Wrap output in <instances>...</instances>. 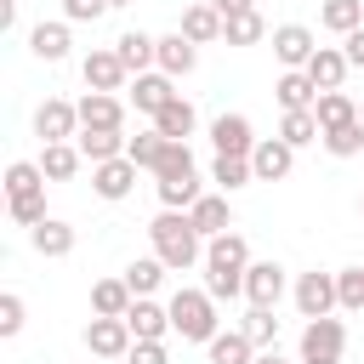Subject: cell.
I'll use <instances>...</instances> for the list:
<instances>
[{
  "instance_id": "cell-1",
  "label": "cell",
  "mask_w": 364,
  "mask_h": 364,
  "mask_svg": "<svg viewBox=\"0 0 364 364\" xmlns=\"http://www.w3.org/2000/svg\"><path fill=\"white\" fill-rule=\"evenodd\" d=\"M148 245H154V256H159L171 273H188V267L205 262V233L193 228L188 210H159V216L148 222Z\"/></svg>"
},
{
  "instance_id": "cell-2",
  "label": "cell",
  "mask_w": 364,
  "mask_h": 364,
  "mask_svg": "<svg viewBox=\"0 0 364 364\" xmlns=\"http://www.w3.org/2000/svg\"><path fill=\"white\" fill-rule=\"evenodd\" d=\"M205 290L216 296V301H233V296H245V273H250V245H245V233H216V239H205Z\"/></svg>"
},
{
  "instance_id": "cell-3",
  "label": "cell",
  "mask_w": 364,
  "mask_h": 364,
  "mask_svg": "<svg viewBox=\"0 0 364 364\" xmlns=\"http://www.w3.org/2000/svg\"><path fill=\"white\" fill-rule=\"evenodd\" d=\"M165 307H171V330H176L182 341H199V347H205V341L222 330V318H216V296H210L205 284H199V290H188V284H182Z\"/></svg>"
},
{
  "instance_id": "cell-4",
  "label": "cell",
  "mask_w": 364,
  "mask_h": 364,
  "mask_svg": "<svg viewBox=\"0 0 364 364\" xmlns=\"http://www.w3.org/2000/svg\"><path fill=\"white\" fill-rule=\"evenodd\" d=\"M296 353H301V364H341V358H347V324L330 318V313H324V318H307Z\"/></svg>"
},
{
  "instance_id": "cell-5",
  "label": "cell",
  "mask_w": 364,
  "mask_h": 364,
  "mask_svg": "<svg viewBox=\"0 0 364 364\" xmlns=\"http://www.w3.org/2000/svg\"><path fill=\"white\" fill-rule=\"evenodd\" d=\"M290 301H296V313L301 318H324V313H336L341 307V296H336V273H301L296 279V290H290Z\"/></svg>"
},
{
  "instance_id": "cell-6",
  "label": "cell",
  "mask_w": 364,
  "mask_h": 364,
  "mask_svg": "<svg viewBox=\"0 0 364 364\" xmlns=\"http://www.w3.org/2000/svg\"><path fill=\"white\" fill-rule=\"evenodd\" d=\"M136 159L131 154H119V159H102V165H91V193L97 199H108V205H119V199H131V188H136Z\"/></svg>"
},
{
  "instance_id": "cell-7",
  "label": "cell",
  "mask_w": 364,
  "mask_h": 364,
  "mask_svg": "<svg viewBox=\"0 0 364 364\" xmlns=\"http://www.w3.org/2000/svg\"><path fill=\"white\" fill-rule=\"evenodd\" d=\"M34 136H40V142H74V136H80V108L63 102V97H46V102L34 108Z\"/></svg>"
},
{
  "instance_id": "cell-8",
  "label": "cell",
  "mask_w": 364,
  "mask_h": 364,
  "mask_svg": "<svg viewBox=\"0 0 364 364\" xmlns=\"http://www.w3.org/2000/svg\"><path fill=\"white\" fill-rule=\"evenodd\" d=\"M80 336H85L91 358H125V353H131V341H136L125 318H102V313H91V324H85Z\"/></svg>"
},
{
  "instance_id": "cell-9",
  "label": "cell",
  "mask_w": 364,
  "mask_h": 364,
  "mask_svg": "<svg viewBox=\"0 0 364 364\" xmlns=\"http://www.w3.org/2000/svg\"><path fill=\"white\" fill-rule=\"evenodd\" d=\"M267 40H273V57H279L284 68H307L313 51H318V34H313L307 23H279Z\"/></svg>"
},
{
  "instance_id": "cell-10",
  "label": "cell",
  "mask_w": 364,
  "mask_h": 364,
  "mask_svg": "<svg viewBox=\"0 0 364 364\" xmlns=\"http://www.w3.org/2000/svg\"><path fill=\"white\" fill-rule=\"evenodd\" d=\"M80 80H85V91H125L131 68L119 63V51H114V46H102V51H91V57L80 63Z\"/></svg>"
},
{
  "instance_id": "cell-11",
  "label": "cell",
  "mask_w": 364,
  "mask_h": 364,
  "mask_svg": "<svg viewBox=\"0 0 364 364\" xmlns=\"http://www.w3.org/2000/svg\"><path fill=\"white\" fill-rule=\"evenodd\" d=\"M74 108H80V131H125V102L114 91H85Z\"/></svg>"
},
{
  "instance_id": "cell-12",
  "label": "cell",
  "mask_w": 364,
  "mask_h": 364,
  "mask_svg": "<svg viewBox=\"0 0 364 364\" xmlns=\"http://www.w3.org/2000/svg\"><path fill=\"white\" fill-rule=\"evenodd\" d=\"M250 171H256V182H284V176L296 171V148H290L284 136H262V142L250 148Z\"/></svg>"
},
{
  "instance_id": "cell-13",
  "label": "cell",
  "mask_w": 364,
  "mask_h": 364,
  "mask_svg": "<svg viewBox=\"0 0 364 364\" xmlns=\"http://www.w3.org/2000/svg\"><path fill=\"white\" fill-rule=\"evenodd\" d=\"M171 97H176V80H171L165 68L131 74V108H136V114H148V119H154V114H159V108H165Z\"/></svg>"
},
{
  "instance_id": "cell-14",
  "label": "cell",
  "mask_w": 364,
  "mask_h": 364,
  "mask_svg": "<svg viewBox=\"0 0 364 364\" xmlns=\"http://www.w3.org/2000/svg\"><path fill=\"white\" fill-rule=\"evenodd\" d=\"M28 245H34L46 262H63V256H74L80 233H74V222H63V216H46L40 228H28Z\"/></svg>"
},
{
  "instance_id": "cell-15",
  "label": "cell",
  "mask_w": 364,
  "mask_h": 364,
  "mask_svg": "<svg viewBox=\"0 0 364 364\" xmlns=\"http://www.w3.org/2000/svg\"><path fill=\"white\" fill-rule=\"evenodd\" d=\"M245 301H250V307H279V301H284V267H279V262H250V273H245Z\"/></svg>"
},
{
  "instance_id": "cell-16",
  "label": "cell",
  "mask_w": 364,
  "mask_h": 364,
  "mask_svg": "<svg viewBox=\"0 0 364 364\" xmlns=\"http://www.w3.org/2000/svg\"><path fill=\"white\" fill-rule=\"evenodd\" d=\"M125 324H131L136 341H165V336H171V307L154 301V296H136L131 313H125Z\"/></svg>"
},
{
  "instance_id": "cell-17",
  "label": "cell",
  "mask_w": 364,
  "mask_h": 364,
  "mask_svg": "<svg viewBox=\"0 0 364 364\" xmlns=\"http://www.w3.org/2000/svg\"><path fill=\"white\" fill-rule=\"evenodd\" d=\"M114 51H119V63H125L131 74H148V68H159V34L125 28V34L114 40Z\"/></svg>"
},
{
  "instance_id": "cell-18",
  "label": "cell",
  "mask_w": 364,
  "mask_h": 364,
  "mask_svg": "<svg viewBox=\"0 0 364 364\" xmlns=\"http://www.w3.org/2000/svg\"><path fill=\"white\" fill-rule=\"evenodd\" d=\"M210 142H216V154H250L262 136L250 131L245 114H216V119H210Z\"/></svg>"
},
{
  "instance_id": "cell-19",
  "label": "cell",
  "mask_w": 364,
  "mask_h": 364,
  "mask_svg": "<svg viewBox=\"0 0 364 364\" xmlns=\"http://www.w3.org/2000/svg\"><path fill=\"white\" fill-rule=\"evenodd\" d=\"M188 216H193V228L205 233V239H216V233H228L233 228V205H228V193L216 188V193H199L193 205H188Z\"/></svg>"
},
{
  "instance_id": "cell-20",
  "label": "cell",
  "mask_w": 364,
  "mask_h": 364,
  "mask_svg": "<svg viewBox=\"0 0 364 364\" xmlns=\"http://www.w3.org/2000/svg\"><path fill=\"white\" fill-rule=\"evenodd\" d=\"M68 46H74L68 17H57V23H34V28H28V51H34L40 63H63V57H68Z\"/></svg>"
},
{
  "instance_id": "cell-21",
  "label": "cell",
  "mask_w": 364,
  "mask_h": 364,
  "mask_svg": "<svg viewBox=\"0 0 364 364\" xmlns=\"http://www.w3.org/2000/svg\"><path fill=\"white\" fill-rule=\"evenodd\" d=\"M159 68L171 74V80H182V74H193L199 68V46L176 28V34H159Z\"/></svg>"
},
{
  "instance_id": "cell-22",
  "label": "cell",
  "mask_w": 364,
  "mask_h": 364,
  "mask_svg": "<svg viewBox=\"0 0 364 364\" xmlns=\"http://www.w3.org/2000/svg\"><path fill=\"white\" fill-rule=\"evenodd\" d=\"M148 125H154L159 136H176V142H188V136H193V125H199V114H193V102L176 91V97H171V102H165V108H159Z\"/></svg>"
},
{
  "instance_id": "cell-23",
  "label": "cell",
  "mask_w": 364,
  "mask_h": 364,
  "mask_svg": "<svg viewBox=\"0 0 364 364\" xmlns=\"http://www.w3.org/2000/svg\"><path fill=\"white\" fill-rule=\"evenodd\" d=\"M6 205H17V199H34V193H46V171H40V159H11L6 165Z\"/></svg>"
},
{
  "instance_id": "cell-24",
  "label": "cell",
  "mask_w": 364,
  "mask_h": 364,
  "mask_svg": "<svg viewBox=\"0 0 364 364\" xmlns=\"http://www.w3.org/2000/svg\"><path fill=\"white\" fill-rule=\"evenodd\" d=\"M193 46H210V40H222V11L210 6V0H193L188 11H182V23H176Z\"/></svg>"
},
{
  "instance_id": "cell-25",
  "label": "cell",
  "mask_w": 364,
  "mask_h": 364,
  "mask_svg": "<svg viewBox=\"0 0 364 364\" xmlns=\"http://www.w3.org/2000/svg\"><path fill=\"white\" fill-rule=\"evenodd\" d=\"M347 68H353V63H347V51H341V46H318V51H313V63H307V74H313V85H318V91H341Z\"/></svg>"
},
{
  "instance_id": "cell-26",
  "label": "cell",
  "mask_w": 364,
  "mask_h": 364,
  "mask_svg": "<svg viewBox=\"0 0 364 364\" xmlns=\"http://www.w3.org/2000/svg\"><path fill=\"white\" fill-rule=\"evenodd\" d=\"M273 97H279V108H313V102H318V85H313L307 68H284V74L273 80Z\"/></svg>"
},
{
  "instance_id": "cell-27",
  "label": "cell",
  "mask_w": 364,
  "mask_h": 364,
  "mask_svg": "<svg viewBox=\"0 0 364 364\" xmlns=\"http://www.w3.org/2000/svg\"><path fill=\"white\" fill-rule=\"evenodd\" d=\"M131 301H136V296H131L125 273H119V279H97V284H91V313H102V318H125V313H131Z\"/></svg>"
},
{
  "instance_id": "cell-28",
  "label": "cell",
  "mask_w": 364,
  "mask_h": 364,
  "mask_svg": "<svg viewBox=\"0 0 364 364\" xmlns=\"http://www.w3.org/2000/svg\"><path fill=\"white\" fill-rule=\"evenodd\" d=\"M205 358H210V364H250V358H256V341H250L245 330H216V336L205 341Z\"/></svg>"
},
{
  "instance_id": "cell-29",
  "label": "cell",
  "mask_w": 364,
  "mask_h": 364,
  "mask_svg": "<svg viewBox=\"0 0 364 364\" xmlns=\"http://www.w3.org/2000/svg\"><path fill=\"white\" fill-rule=\"evenodd\" d=\"M80 165H85L80 142H46V148H40V171H46V182H68Z\"/></svg>"
},
{
  "instance_id": "cell-30",
  "label": "cell",
  "mask_w": 364,
  "mask_h": 364,
  "mask_svg": "<svg viewBox=\"0 0 364 364\" xmlns=\"http://www.w3.org/2000/svg\"><path fill=\"white\" fill-rule=\"evenodd\" d=\"M210 182H216L222 193H239V188H250V182H256V171H250V154H216V159H210Z\"/></svg>"
},
{
  "instance_id": "cell-31",
  "label": "cell",
  "mask_w": 364,
  "mask_h": 364,
  "mask_svg": "<svg viewBox=\"0 0 364 364\" xmlns=\"http://www.w3.org/2000/svg\"><path fill=\"white\" fill-rule=\"evenodd\" d=\"M273 28H267V17L262 11H233V17H222V40L228 46H262Z\"/></svg>"
},
{
  "instance_id": "cell-32",
  "label": "cell",
  "mask_w": 364,
  "mask_h": 364,
  "mask_svg": "<svg viewBox=\"0 0 364 364\" xmlns=\"http://www.w3.org/2000/svg\"><path fill=\"white\" fill-rule=\"evenodd\" d=\"M74 142H80V154H85V165H102V159H119V154L131 148V136H125V131H80Z\"/></svg>"
},
{
  "instance_id": "cell-33",
  "label": "cell",
  "mask_w": 364,
  "mask_h": 364,
  "mask_svg": "<svg viewBox=\"0 0 364 364\" xmlns=\"http://www.w3.org/2000/svg\"><path fill=\"white\" fill-rule=\"evenodd\" d=\"M154 188H159V205H165V210H188V205L205 193L199 171H188V176H154Z\"/></svg>"
},
{
  "instance_id": "cell-34",
  "label": "cell",
  "mask_w": 364,
  "mask_h": 364,
  "mask_svg": "<svg viewBox=\"0 0 364 364\" xmlns=\"http://www.w3.org/2000/svg\"><path fill=\"white\" fill-rule=\"evenodd\" d=\"M279 136H284L290 148H307V142H318V136H324V125H318V114H313V108H284Z\"/></svg>"
},
{
  "instance_id": "cell-35",
  "label": "cell",
  "mask_w": 364,
  "mask_h": 364,
  "mask_svg": "<svg viewBox=\"0 0 364 364\" xmlns=\"http://www.w3.org/2000/svg\"><path fill=\"white\" fill-rule=\"evenodd\" d=\"M318 28H330V34L364 28V0H324V6H318Z\"/></svg>"
},
{
  "instance_id": "cell-36",
  "label": "cell",
  "mask_w": 364,
  "mask_h": 364,
  "mask_svg": "<svg viewBox=\"0 0 364 364\" xmlns=\"http://www.w3.org/2000/svg\"><path fill=\"white\" fill-rule=\"evenodd\" d=\"M313 114H318V125H324V131H336V125H353V119H358V102H353L347 91H318Z\"/></svg>"
},
{
  "instance_id": "cell-37",
  "label": "cell",
  "mask_w": 364,
  "mask_h": 364,
  "mask_svg": "<svg viewBox=\"0 0 364 364\" xmlns=\"http://www.w3.org/2000/svg\"><path fill=\"white\" fill-rule=\"evenodd\" d=\"M165 273H171V267H165L159 256H136V262L125 267V284H131V296H154V290L165 284Z\"/></svg>"
},
{
  "instance_id": "cell-38",
  "label": "cell",
  "mask_w": 364,
  "mask_h": 364,
  "mask_svg": "<svg viewBox=\"0 0 364 364\" xmlns=\"http://www.w3.org/2000/svg\"><path fill=\"white\" fill-rule=\"evenodd\" d=\"M273 313H279V307H250V313L239 318V330L256 341V353H262V347H279V318H273Z\"/></svg>"
},
{
  "instance_id": "cell-39",
  "label": "cell",
  "mask_w": 364,
  "mask_h": 364,
  "mask_svg": "<svg viewBox=\"0 0 364 364\" xmlns=\"http://www.w3.org/2000/svg\"><path fill=\"white\" fill-rule=\"evenodd\" d=\"M318 142H324V154H336V159H353V154H364V119H353V125H336V131H324Z\"/></svg>"
},
{
  "instance_id": "cell-40",
  "label": "cell",
  "mask_w": 364,
  "mask_h": 364,
  "mask_svg": "<svg viewBox=\"0 0 364 364\" xmlns=\"http://www.w3.org/2000/svg\"><path fill=\"white\" fill-rule=\"evenodd\" d=\"M165 142H171V136H159V131L148 125V131H136V136H131V148H125V154H131L142 171H154V165H159V154H165Z\"/></svg>"
},
{
  "instance_id": "cell-41",
  "label": "cell",
  "mask_w": 364,
  "mask_h": 364,
  "mask_svg": "<svg viewBox=\"0 0 364 364\" xmlns=\"http://www.w3.org/2000/svg\"><path fill=\"white\" fill-rule=\"evenodd\" d=\"M188 171H199V165H193V148L171 136L165 154H159V165H154V176H188Z\"/></svg>"
},
{
  "instance_id": "cell-42",
  "label": "cell",
  "mask_w": 364,
  "mask_h": 364,
  "mask_svg": "<svg viewBox=\"0 0 364 364\" xmlns=\"http://www.w3.org/2000/svg\"><path fill=\"white\" fill-rule=\"evenodd\" d=\"M336 296H341V313H364V267H341Z\"/></svg>"
},
{
  "instance_id": "cell-43",
  "label": "cell",
  "mask_w": 364,
  "mask_h": 364,
  "mask_svg": "<svg viewBox=\"0 0 364 364\" xmlns=\"http://www.w3.org/2000/svg\"><path fill=\"white\" fill-rule=\"evenodd\" d=\"M23 318H28L23 296H17V290H6V296H0V336H17V330H23Z\"/></svg>"
},
{
  "instance_id": "cell-44",
  "label": "cell",
  "mask_w": 364,
  "mask_h": 364,
  "mask_svg": "<svg viewBox=\"0 0 364 364\" xmlns=\"http://www.w3.org/2000/svg\"><path fill=\"white\" fill-rule=\"evenodd\" d=\"M102 11H114V6L108 0H63V17L68 23H97Z\"/></svg>"
},
{
  "instance_id": "cell-45",
  "label": "cell",
  "mask_w": 364,
  "mask_h": 364,
  "mask_svg": "<svg viewBox=\"0 0 364 364\" xmlns=\"http://www.w3.org/2000/svg\"><path fill=\"white\" fill-rule=\"evenodd\" d=\"M125 364H171V353H165V341H131Z\"/></svg>"
},
{
  "instance_id": "cell-46",
  "label": "cell",
  "mask_w": 364,
  "mask_h": 364,
  "mask_svg": "<svg viewBox=\"0 0 364 364\" xmlns=\"http://www.w3.org/2000/svg\"><path fill=\"white\" fill-rule=\"evenodd\" d=\"M341 51H347V63H353V68H364V28L341 34Z\"/></svg>"
},
{
  "instance_id": "cell-47",
  "label": "cell",
  "mask_w": 364,
  "mask_h": 364,
  "mask_svg": "<svg viewBox=\"0 0 364 364\" xmlns=\"http://www.w3.org/2000/svg\"><path fill=\"white\" fill-rule=\"evenodd\" d=\"M222 17H233V11H256V0H210Z\"/></svg>"
},
{
  "instance_id": "cell-48",
  "label": "cell",
  "mask_w": 364,
  "mask_h": 364,
  "mask_svg": "<svg viewBox=\"0 0 364 364\" xmlns=\"http://www.w3.org/2000/svg\"><path fill=\"white\" fill-rule=\"evenodd\" d=\"M0 28H17V0H0Z\"/></svg>"
},
{
  "instance_id": "cell-49",
  "label": "cell",
  "mask_w": 364,
  "mask_h": 364,
  "mask_svg": "<svg viewBox=\"0 0 364 364\" xmlns=\"http://www.w3.org/2000/svg\"><path fill=\"white\" fill-rule=\"evenodd\" d=\"M250 364H290V358H284V353H279V347H262V353H256V358H250Z\"/></svg>"
},
{
  "instance_id": "cell-50",
  "label": "cell",
  "mask_w": 364,
  "mask_h": 364,
  "mask_svg": "<svg viewBox=\"0 0 364 364\" xmlns=\"http://www.w3.org/2000/svg\"><path fill=\"white\" fill-rule=\"evenodd\" d=\"M108 6H136V0H108Z\"/></svg>"
},
{
  "instance_id": "cell-51",
  "label": "cell",
  "mask_w": 364,
  "mask_h": 364,
  "mask_svg": "<svg viewBox=\"0 0 364 364\" xmlns=\"http://www.w3.org/2000/svg\"><path fill=\"white\" fill-rule=\"evenodd\" d=\"M358 119H364V102H358Z\"/></svg>"
},
{
  "instance_id": "cell-52",
  "label": "cell",
  "mask_w": 364,
  "mask_h": 364,
  "mask_svg": "<svg viewBox=\"0 0 364 364\" xmlns=\"http://www.w3.org/2000/svg\"><path fill=\"white\" fill-rule=\"evenodd\" d=\"M358 210H364V199H358Z\"/></svg>"
}]
</instances>
